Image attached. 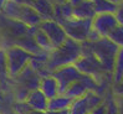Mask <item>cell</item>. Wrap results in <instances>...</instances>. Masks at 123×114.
I'll list each match as a JSON object with an SVG mask.
<instances>
[{"instance_id": "obj_18", "label": "cell", "mask_w": 123, "mask_h": 114, "mask_svg": "<svg viewBox=\"0 0 123 114\" xmlns=\"http://www.w3.org/2000/svg\"><path fill=\"white\" fill-rule=\"evenodd\" d=\"M74 99L68 98L65 94H60L55 97L54 99L49 101V110L50 112H62V110H68L71 108Z\"/></svg>"}, {"instance_id": "obj_24", "label": "cell", "mask_w": 123, "mask_h": 114, "mask_svg": "<svg viewBox=\"0 0 123 114\" xmlns=\"http://www.w3.org/2000/svg\"><path fill=\"white\" fill-rule=\"evenodd\" d=\"M106 102H107V107H108V112H107V114H119L118 104H117V102H116L114 99H113L112 96H107Z\"/></svg>"}, {"instance_id": "obj_19", "label": "cell", "mask_w": 123, "mask_h": 114, "mask_svg": "<svg viewBox=\"0 0 123 114\" xmlns=\"http://www.w3.org/2000/svg\"><path fill=\"white\" fill-rule=\"evenodd\" d=\"M95 4V9L97 15L99 14H116L118 9V5H116L108 0H92Z\"/></svg>"}, {"instance_id": "obj_8", "label": "cell", "mask_w": 123, "mask_h": 114, "mask_svg": "<svg viewBox=\"0 0 123 114\" xmlns=\"http://www.w3.org/2000/svg\"><path fill=\"white\" fill-rule=\"evenodd\" d=\"M118 25L116 14H99L92 20V28L101 35V37H108Z\"/></svg>"}, {"instance_id": "obj_4", "label": "cell", "mask_w": 123, "mask_h": 114, "mask_svg": "<svg viewBox=\"0 0 123 114\" xmlns=\"http://www.w3.org/2000/svg\"><path fill=\"white\" fill-rule=\"evenodd\" d=\"M62 27L65 28L68 39H72L80 44L87 41L88 35L92 30V20H81V19H71L63 23Z\"/></svg>"}, {"instance_id": "obj_28", "label": "cell", "mask_w": 123, "mask_h": 114, "mask_svg": "<svg viewBox=\"0 0 123 114\" xmlns=\"http://www.w3.org/2000/svg\"><path fill=\"white\" fill-rule=\"evenodd\" d=\"M11 1L20 4V5H26V6H32L34 4V0H11Z\"/></svg>"}, {"instance_id": "obj_7", "label": "cell", "mask_w": 123, "mask_h": 114, "mask_svg": "<svg viewBox=\"0 0 123 114\" xmlns=\"http://www.w3.org/2000/svg\"><path fill=\"white\" fill-rule=\"evenodd\" d=\"M39 27L47 35V37L52 42L55 48H59L60 46H62L68 39L67 34L65 31V28L62 27V25L57 24L54 20L42 21L39 25Z\"/></svg>"}, {"instance_id": "obj_36", "label": "cell", "mask_w": 123, "mask_h": 114, "mask_svg": "<svg viewBox=\"0 0 123 114\" xmlns=\"http://www.w3.org/2000/svg\"><path fill=\"white\" fill-rule=\"evenodd\" d=\"M90 114H91V113H90Z\"/></svg>"}, {"instance_id": "obj_30", "label": "cell", "mask_w": 123, "mask_h": 114, "mask_svg": "<svg viewBox=\"0 0 123 114\" xmlns=\"http://www.w3.org/2000/svg\"><path fill=\"white\" fill-rule=\"evenodd\" d=\"M9 0H0V12L3 11V9H4V6L6 5V3H8Z\"/></svg>"}, {"instance_id": "obj_10", "label": "cell", "mask_w": 123, "mask_h": 114, "mask_svg": "<svg viewBox=\"0 0 123 114\" xmlns=\"http://www.w3.org/2000/svg\"><path fill=\"white\" fill-rule=\"evenodd\" d=\"M26 103L35 112H47L49 110V99L45 97V94L40 89L30 92V94H29L26 99Z\"/></svg>"}, {"instance_id": "obj_27", "label": "cell", "mask_w": 123, "mask_h": 114, "mask_svg": "<svg viewBox=\"0 0 123 114\" xmlns=\"http://www.w3.org/2000/svg\"><path fill=\"white\" fill-rule=\"evenodd\" d=\"M99 39H102L101 37V35L96 31V30H91V32H90V35H88V39H87V41H90V42H96V41H98Z\"/></svg>"}, {"instance_id": "obj_26", "label": "cell", "mask_w": 123, "mask_h": 114, "mask_svg": "<svg viewBox=\"0 0 123 114\" xmlns=\"http://www.w3.org/2000/svg\"><path fill=\"white\" fill-rule=\"evenodd\" d=\"M116 17H117V20H118V24L123 25V1L118 5L117 12H116Z\"/></svg>"}, {"instance_id": "obj_17", "label": "cell", "mask_w": 123, "mask_h": 114, "mask_svg": "<svg viewBox=\"0 0 123 114\" xmlns=\"http://www.w3.org/2000/svg\"><path fill=\"white\" fill-rule=\"evenodd\" d=\"M32 8L41 16L42 21L54 20V5L47 0H34Z\"/></svg>"}, {"instance_id": "obj_1", "label": "cell", "mask_w": 123, "mask_h": 114, "mask_svg": "<svg viewBox=\"0 0 123 114\" xmlns=\"http://www.w3.org/2000/svg\"><path fill=\"white\" fill-rule=\"evenodd\" d=\"M82 57V46L80 42L67 39L62 46L59 48H55L50 53V58L47 62V69L51 73H54L56 69L72 66Z\"/></svg>"}, {"instance_id": "obj_15", "label": "cell", "mask_w": 123, "mask_h": 114, "mask_svg": "<svg viewBox=\"0 0 123 114\" xmlns=\"http://www.w3.org/2000/svg\"><path fill=\"white\" fill-rule=\"evenodd\" d=\"M97 12L95 9V4L91 0H85L82 4L74 8V17L75 19H81V20H93L96 17Z\"/></svg>"}, {"instance_id": "obj_34", "label": "cell", "mask_w": 123, "mask_h": 114, "mask_svg": "<svg viewBox=\"0 0 123 114\" xmlns=\"http://www.w3.org/2000/svg\"><path fill=\"white\" fill-rule=\"evenodd\" d=\"M1 97H3V91H1V86H0V99H1Z\"/></svg>"}, {"instance_id": "obj_21", "label": "cell", "mask_w": 123, "mask_h": 114, "mask_svg": "<svg viewBox=\"0 0 123 114\" xmlns=\"http://www.w3.org/2000/svg\"><path fill=\"white\" fill-rule=\"evenodd\" d=\"M123 82V48L119 50V52L116 58V65L113 71V84L117 86Z\"/></svg>"}, {"instance_id": "obj_32", "label": "cell", "mask_w": 123, "mask_h": 114, "mask_svg": "<svg viewBox=\"0 0 123 114\" xmlns=\"http://www.w3.org/2000/svg\"><path fill=\"white\" fill-rule=\"evenodd\" d=\"M67 1H68V0H56V4H65Z\"/></svg>"}, {"instance_id": "obj_31", "label": "cell", "mask_w": 123, "mask_h": 114, "mask_svg": "<svg viewBox=\"0 0 123 114\" xmlns=\"http://www.w3.org/2000/svg\"><path fill=\"white\" fill-rule=\"evenodd\" d=\"M108 1H111V3H113V4H116V5H119L123 0H108Z\"/></svg>"}, {"instance_id": "obj_22", "label": "cell", "mask_w": 123, "mask_h": 114, "mask_svg": "<svg viewBox=\"0 0 123 114\" xmlns=\"http://www.w3.org/2000/svg\"><path fill=\"white\" fill-rule=\"evenodd\" d=\"M114 45H117L119 48H123V25H118L108 36Z\"/></svg>"}, {"instance_id": "obj_33", "label": "cell", "mask_w": 123, "mask_h": 114, "mask_svg": "<svg viewBox=\"0 0 123 114\" xmlns=\"http://www.w3.org/2000/svg\"><path fill=\"white\" fill-rule=\"evenodd\" d=\"M47 1H49V3H51L52 5H55V4H56V0H47Z\"/></svg>"}, {"instance_id": "obj_9", "label": "cell", "mask_w": 123, "mask_h": 114, "mask_svg": "<svg viewBox=\"0 0 123 114\" xmlns=\"http://www.w3.org/2000/svg\"><path fill=\"white\" fill-rule=\"evenodd\" d=\"M12 83L18 84V86H21V87H24V88L29 89L30 92H32V91L40 89L41 77L31 68L30 65H29L23 69V72H21L18 77L14 78Z\"/></svg>"}, {"instance_id": "obj_29", "label": "cell", "mask_w": 123, "mask_h": 114, "mask_svg": "<svg viewBox=\"0 0 123 114\" xmlns=\"http://www.w3.org/2000/svg\"><path fill=\"white\" fill-rule=\"evenodd\" d=\"M85 1V0H68L67 3H70V5L72 6V8H76V6H78L80 4H82Z\"/></svg>"}, {"instance_id": "obj_35", "label": "cell", "mask_w": 123, "mask_h": 114, "mask_svg": "<svg viewBox=\"0 0 123 114\" xmlns=\"http://www.w3.org/2000/svg\"><path fill=\"white\" fill-rule=\"evenodd\" d=\"M91 1H92V0H91Z\"/></svg>"}, {"instance_id": "obj_20", "label": "cell", "mask_w": 123, "mask_h": 114, "mask_svg": "<svg viewBox=\"0 0 123 114\" xmlns=\"http://www.w3.org/2000/svg\"><path fill=\"white\" fill-rule=\"evenodd\" d=\"M35 40H36V44H37V46L42 50V51H45L47 53H51L55 47L52 45V42L50 41V39L47 37V35L41 30V28L39 27V31L36 32L35 35Z\"/></svg>"}, {"instance_id": "obj_3", "label": "cell", "mask_w": 123, "mask_h": 114, "mask_svg": "<svg viewBox=\"0 0 123 114\" xmlns=\"http://www.w3.org/2000/svg\"><path fill=\"white\" fill-rule=\"evenodd\" d=\"M6 52V62H8V71L11 80L18 77L23 69L30 65V61L32 58V55L26 52L25 50L20 48L15 45L9 46L5 50Z\"/></svg>"}, {"instance_id": "obj_14", "label": "cell", "mask_w": 123, "mask_h": 114, "mask_svg": "<svg viewBox=\"0 0 123 114\" xmlns=\"http://www.w3.org/2000/svg\"><path fill=\"white\" fill-rule=\"evenodd\" d=\"M71 19H74V8L70 5V3L54 5V21L60 25H63V23Z\"/></svg>"}, {"instance_id": "obj_13", "label": "cell", "mask_w": 123, "mask_h": 114, "mask_svg": "<svg viewBox=\"0 0 123 114\" xmlns=\"http://www.w3.org/2000/svg\"><path fill=\"white\" fill-rule=\"evenodd\" d=\"M4 26H6L5 28L8 30L9 36L12 37V42L15 41L16 39L26 35L27 31H29V26L27 25L20 23V21H16V20L8 19L5 16H4Z\"/></svg>"}, {"instance_id": "obj_23", "label": "cell", "mask_w": 123, "mask_h": 114, "mask_svg": "<svg viewBox=\"0 0 123 114\" xmlns=\"http://www.w3.org/2000/svg\"><path fill=\"white\" fill-rule=\"evenodd\" d=\"M12 92H14V97H15V101L16 102H26V99L29 97V94H30V91L21 87V86H18V84H14L12 87Z\"/></svg>"}, {"instance_id": "obj_6", "label": "cell", "mask_w": 123, "mask_h": 114, "mask_svg": "<svg viewBox=\"0 0 123 114\" xmlns=\"http://www.w3.org/2000/svg\"><path fill=\"white\" fill-rule=\"evenodd\" d=\"M52 76L55 77V80L59 82L60 94H65L70 86L75 82H78L82 78L83 74L77 69V67L75 65H72V66H66V67L56 69L52 73Z\"/></svg>"}, {"instance_id": "obj_5", "label": "cell", "mask_w": 123, "mask_h": 114, "mask_svg": "<svg viewBox=\"0 0 123 114\" xmlns=\"http://www.w3.org/2000/svg\"><path fill=\"white\" fill-rule=\"evenodd\" d=\"M105 102V97L96 92H87L82 98L75 99L70 108V114H90L93 109Z\"/></svg>"}, {"instance_id": "obj_11", "label": "cell", "mask_w": 123, "mask_h": 114, "mask_svg": "<svg viewBox=\"0 0 123 114\" xmlns=\"http://www.w3.org/2000/svg\"><path fill=\"white\" fill-rule=\"evenodd\" d=\"M15 46L20 47L25 50L26 52H29L30 55L35 56V55H39L40 52H42V50L37 46V44H36V40H35V36L32 34H30L27 31L26 35H24V36H21L19 39H16L15 41L12 42Z\"/></svg>"}, {"instance_id": "obj_16", "label": "cell", "mask_w": 123, "mask_h": 114, "mask_svg": "<svg viewBox=\"0 0 123 114\" xmlns=\"http://www.w3.org/2000/svg\"><path fill=\"white\" fill-rule=\"evenodd\" d=\"M12 81L9 76L8 71V62H6V52L5 50L0 47V86H1V91L6 92L9 91V82Z\"/></svg>"}, {"instance_id": "obj_25", "label": "cell", "mask_w": 123, "mask_h": 114, "mask_svg": "<svg viewBox=\"0 0 123 114\" xmlns=\"http://www.w3.org/2000/svg\"><path fill=\"white\" fill-rule=\"evenodd\" d=\"M107 112H108V107H107V102L105 99V102L102 104H99L98 107H96V108L91 112V114H107Z\"/></svg>"}, {"instance_id": "obj_12", "label": "cell", "mask_w": 123, "mask_h": 114, "mask_svg": "<svg viewBox=\"0 0 123 114\" xmlns=\"http://www.w3.org/2000/svg\"><path fill=\"white\" fill-rule=\"evenodd\" d=\"M40 91L45 94V97L49 99H54L55 97L60 96V86L59 82L55 80L54 76H49L41 78L40 83Z\"/></svg>"}, {"instance_id": "obj_2", "label": "cell", "mask_w": 123, "mask_h": 114, "mask_svg": "<svg viewBox=\"0 0 123 114\" xmlns=\"http://www.w3.org/2000/svg\"><path fill=\"white\" fill-rule=\"evenodd\" d=\"M90 42V41H88ZM92 52L95 55L98 61L102 63L105 71L110 74H113L114 65H116V58L119 52V47L114 45L113 42L108 37H102L96 42H90Z\"/></svg>"}]
</instances>
